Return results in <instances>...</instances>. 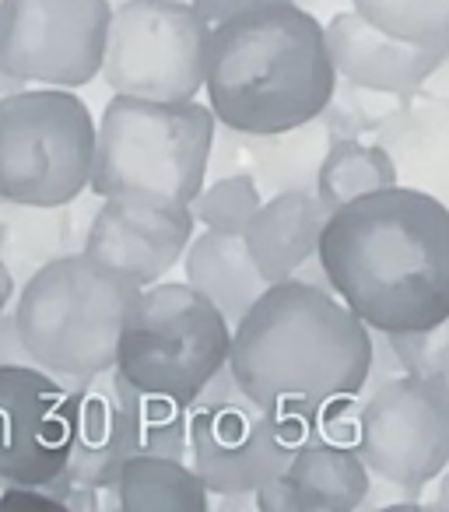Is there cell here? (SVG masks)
I'll use <instances>...</instances> for the list:
<instances>
[{"instance_id": "obj_12", "label": "cell", "mask_w": 449, "mask_h": 512, "mask_svg": "<svg viewBox=\"0 0 449 512\" xmlns=\"http://www.w3.org/2000/svg\"><path fill=\"white\" fill-rule=\"evenodd\" d=\"M292 449L278 414L253 404L243 390L221 400H200L190 411V463L211 495H253L288 467Z\"/></svg>"}, {"instance_id": "obj_27", "label": "cell", "mask_w": 449, "mask_h": 512, "mask_svg": "<svg viewBox=\"0 0 449 512\" xmlns=\"http://www.w3.org/2000/svg\"><path fill=\"white\" fill-rule=\"evenodd\" d=\"M0 509H15V512H64V498L53 495L43 484H4L0 491Z\"/></svg>"}, {"instance_id": "obj_2", "label": "cell", "mask_w": 449, "mask_h": 512, "mask_svg": "<svg viewBox=\"0 0 449 512\" xmlns=\"http://www.w3.org/2000/svg\"><path fill=\"white\" fill-rule=\"evenodd\" d=\"M229 369L264 411H327L362 400L372 327L330 288L288 278L267 285L236 323Z\"/></svg>"}, {"instance_id": "obj_37", "label": "cell", "mask_w": 449, "mask_h": 512, "mask_svg": "<svg viewBox=\"0 0 449 512\" xmlns=\"http://www.w3.org/2000/svg\"><path fill=\"white\" fill-rule=\"evenodd\" d=\"M0 207H4V200H0Z\"/></svg>"}, {"instance_id": "obj_17", "label": "cell", "mask_w": 449, "mask_h": 512, "mask_svg": "<svg viewBox=\"0 0 449 512\" xmlns=\"http://www.w3.org/2000/svg\"><path fill=\"white\" fill-rule=\"evenodd\" d=\"M295 512H351L369 495L372 470L355 442L309 439L285 467Z\"/></svg>"}, {"instance_id": "obj_36", "label": "cell", "mask_w": 449, "mask_h": 512, "mask_svg": "<svg viewBox=\"0 0 449 512\" xmlns=\"http://www.w3.org/2000/svg\"><path fill=\"white\" fill-rule=\"evenodd\" d=\"M302 4L309 8V4H341V0H302Z\"/></svg>"}, {"instance_id": "obj_9", "label": "cell", "mask_w": 449, "mask_h": 512, "mask_svg": "<svg viewBox=\"0 0 449 512\" xmlns=\"http://www.w3.org/2000/svg\"><path fill=\"white\" fill-rule=\"evenodd\" d=\"M109 0H0V67L25 85L85 88L106 60Z\"/></svg>"}, {"instance_id": "obj_31", "label": "cell", "mask_w": 449, "mask_h": 512, "mask_svg": "<svg viewBox=\"0 0 449 512\" xmlns=\"http://www.w3.org/2000/svg\"><path fill=\"white\" fill-rule=\"evenodd\" d=\"M414 99H421V102H442V106H449V46L442 50V57H439V64L432 67V74H428V78L418 85Z\"/></svg>"}, {"instance_id": "obj_25", "label": "cell", "mask_w": 449, "mask_h": 512, "mask_svg": "<svg viewBox=\"0 0 449 512\" xmlns=\"http://www.w3.org/2000/svg\"><path fill=\"white\" fill-rule=\"evenodd\" d=\"M190 411L176 400L148 397L137 390V432H141V453H162L190 460Z\"/></svg>"}, {"instance_id": "obj_16", "label": "cell", "mask_w": 449, "mask_h": 512, "mask_svg": "<svg viewBox=\"0 0 449 512\" xmlns=\"http://www.w3.org/2000/svg\"><path fill=\"white\" fill-rule=\"evenodd\" d=\"M330 207L316 190H281L260 204L250 228L243 232L260 274L271 285L288 281L320 256V239Z\"/></svg>"}, {"instance_id": "obj_33", "label": "cell", "mask_w": 449, "mask_h": 512, "mask_svg": "<svg viewBox=\"0 0 449 512\" xmlns=\"http://www.w3.org/2000/svg\"><path fill=\"white\" fill-rule=\"evenodd\" d=\"M15 295H18L15 274H11V267L4 264V260H0V316H4V309H11Z\"/></svg>"}, {"instance_id": "obj_20", "label": "cell", "mask_w": 449, "mask_h": 512, "mask_svg": "<svg viewBox=\"0 0 449 512\" xmlns=\"http://www.w3.org/2000/svg\"><path fill=\"white\" fill-rule=\"evenodd\" d=\"M116 505L123 512H207L211 488L190 460L137 453L120 467Z\"/></svg>"}, {"instance_id": "obj_15", "label": "cell", "mask_w": 449, "mask_h": 512, "mask_svg": "<svg viewBox=\"0 0 449 512\" xmlns=\"http://www.w3.org/2000/svg\"><path fill=\"white\" fill-rule=\"evenodd\" d=\"M327 39L341 78L393 95L418 92V85L432 74L446 50V46H418L390 36L358 15L351 4L344 11H334V18L327 22Z\"/></svg>"}, {"instance_id": "obj_23", "label": "cell", "mask_w": 449, "mask_h": 512, "mask_svg": "<svg viewBox=\"0 0 449 512\" xmlns=\"http://www.w3.org/2000/svg\"><path fill=\"white\" fill-rule=\"evenodd\" d=\"M376 29L418 46H449V0H348Z\"/></svg>"}, {"instance_id": "obj_21", "label": "cell", "mask_w": 449, "mask_h": 512, "mask_svg": "<svg viewBox=\"0 0 449 512\" xmlns=\"http://www.w3.org/2000/svg\"><path fill=\"white\" fill-rule=\"evenodd\" d=\"M334 137L337 130L330 127L327 116H316V120L281 130V134H246V144H250L246 155H250L260 186H267L271 193L316 190V172H320V162Z\"/></svg>"}, {"instance_id": "obj_1", "label": "cell", "mask_w": 449, "mask_h": 512, "mask_svg": "<svg viewBox=\"0 0 449 512\" xmlns=\"http://www.w3.org/2000/svg\"><path fill=\"white\" fill-rule=\"evenodd\" d=\"M330 292L372 330L411 334L449 320V207L393 183L330 211L320 239Z\"/></svg>"}, {"instance_id": "obj_8", "label": "cell", "mask_w": 449, "mask_h": 512, "mask_svg": "<svg viewBox=\"0 0 449 512\" xmlns=\"http://www.w3.org/2000/svg\"><path fill=\"white\" fill-rule=\"evenodd\" d=\"M211 22L193 0H120L102 78L113 92L186 102L204 92Z\"/></svg>"}, {"instance_id": "obj_28", "label": "cell", "mask_w": 449, "mask_h": 512, "mask_svg": "<svg viewBox=\"0 0 449 512\" xmlns=\"http://www.w3.org/2000/svg\"><path fill=\"white\" fill-rule=\"evenodd\" d=\"M418 502H421L418 488H407V484H397V481H390V477L372 474L369 495H365L362 509H383V505H418Z\"/></svg>"}, {"instance_id": "obj_30", "label": "cell", "mask_w": 449, "mask_h": 512, "mask_svg": "<svg viewBox=\"0 0 449 512\" xmlns=\"http://www.w3.org/2000/svg\"><path fill=\"white\" fill-rule=\"evenodd\" d=\"M253 505H257L260 512H295V495H292V484H288L285 470L253 491Z\"/></svg>"}, {"instance_id": "obj_22", "label": "cell", "mask_w": 449, "mask_h": 512, "mask_svg": "<svg viewBox=\"0 0 449 512\" xmlns=\"http://www.w3.org/2000/svg\"><path fill=\"white\" fill-rule=\"evenodd\" d=\"M400 183V172L393 155L379 141H365V137H334L316 172V193L320 200L337 211L348 200L362 197V193L383 190V186Z\"/></svg>"}, {"instance_id": "obj_29", "label": "cell", "mask_w": 449, "mask_h": 512, "mask_svg": "<svg viewBox=\"0 0 449 512\" xmlns=\"http://www.w3.org/2000/svg\"><path fill=\"white\" fill-rule=\"evenodd\" d=\"M11 362H32L36 365V358H32L22 330H18L15 302H11V309H4V316H0V365H11Z\"/></svg>"}, {"instance_id": "obj_18", "label": "cell", "mask_w": 449, "mask_h": 512, "mask_svg": "<svg viewBox=\"0 0 449 512\" xmlns=\"http://www.w3.org/2000/svg\"><path fill=\"white\" fill-rule=\"evenodd\" d=\"M183 271L186 281L200 295H207L221 313L229 316L232 327L250 313V306L271 285L260 274L243 235L214 232V228H204V232L190 239V246L183 253Z\"/></svg>"}, {"instance_id": "obj_14", "label": "cell", "mask_w": 449, "mask_h": 512, "mask_svg": "<svg viewBox=\"0 0 449 512\" xmlns=\"http://www.w3.org/2000/svg\"><path fill=\"white\" fill-rule=\"evenodd\" d=\"M78 432L71 453V488H113L120 467L141 453L137 390L116 369L74 383Z\"/></svg>"}, {"instance_id": "obj_32", "label": "cell", "mask_w": 449, "mask_h": 512, "mask_svg": "<svg viewBox=\"0 0 449 512\" xmlns=\"http://www.w3.org/2000/svg\"><path fill=\"white\" fill-rule=\"evenodd\" d=\"M200 8V15L207 18V22H221V18L236 15V11H246V8H257V4H278V0H193ZM302 4V0H299Z\"/></svg>"}, {"instance_id": "obj_24", "label": "cell", "mask_w": 449, "mask_h": 512, "mask_svg": "<svg viewBox=\"0 0 449 512\" xmlns=\"http://www.w3.org/2000/svg\"><path fill=\"white\" fill-rule=\"evenodd\" d=\"M260 204H264V193H260L257 172L236 169L204 183V190L193 200V214H197V225L204 228L243 235L250 228L253 214L260 211Z\"/></svg>"}, {"instance_id": "obj_13", "label": "cell", "mask_w": 449, "mask_h": 512, "mask_svg": "<svg viewBox=\"0 0 449 512\" xmlns=\"http://www.w3.org/2000/svg\"><path fill=\"white\" fill-rule=\"evenodd\" d=\"M193 204L137 197H102L85 228V253L120 278L148 288L183 264V253L197 232Z\"/></svg>"}, {"instance_id": "obj_34", "label": "cell", "mask_w": 449, "mask_h": 512, "mask_svg": "<svg viewBox=\"0 0 449 512\" xmlns=\"http://www.w3.org/2000/svg\"><path fill=\"white\" fill-rule=\"evenodd\" d=\"M18 88H29V85H25V81H18V78H11V74L0 67V99H4V95H11V92H18Z\"/></svg>"}, {"instance_id": "obj_4", "label": "cell", "mask_w": 449, "mask_h": 512, "mask_svg": "<svg viewBox=\"0 0 449 512\" xmlns=\"http://www.w3.org/2000/svg\"><path fill=\"white\" fill-rule=\"evenodd\" d=\"M218 116L197 99L162 102L120 95L106 102L95 137V197L193 204L207 183Z\"/></svg>"}, {"instance_id": "obj_26", "label": "cell", "mask_w": 449, "mask_h": 512, "mask_svg": "<svg viewBox=\"0 0 449 512\" xmlns=\"http://www.w3.org/2000/svg\"><path fill=\"white\" fill-rule=\"evenodd\" d=\"M400 365L411 376L439 386L449 397V320L432 330H411V334H390Z\"/></svg>"}, {"instance_id": "obj_5", "label": "cell", "mask_w": 449, "mask_h": 512, "mask_svg": "<svg viewBox=\"0 0 449 512\" xmlns=\"http://www.w3.org/2000/svg\"><path fill=\"white\" fill-rule=\"evenodd\" d=\"M141 288L81 249L60 253L29 274L15 316L32 358L67 383L113 369L127 316Z\"/></svg>"}, {"instance_id": "obj_35", "label": "cell", "mask_w": 449, "mask_h": 512, "mask_svg": "<svg viewBox=\"0 0 449 512\" xmlns=\"http://www.w3.org/2000/svg\"><path fill=\"white\" fill-rule=\"evenodd\" d=\"M435 505H442V509H449V467L439 474V495H435Z\"/></svg>"}, {"instance_id": "obj_19", "label": "cell", "mask_w": 449, "mask_h": 512, "mask_svg": "<svg viewBox=\"0 0 449 512\" xmlns=\"http://www.w3.org/2000/svg\"><path fill=\"white\" fill-rule=\"evenodd\" d=\"M376 141L393 155L400 183L449 207V106L414 99L379 130Z\"/></svg>"}, {"instance_id": "obj_10", "label": "cell", "mask_w": 449, "mask_h": 512, "mask_svg": "<svg viewBox=\"0 0 449 512\" xmlns=\"http://www.w3.org/2000/svg\"><path fill=\"white\" fill-rule=\"evenodd\" d=\"M358 453L372 474L425 491L449 467V397L411 372L376 386L358 411Z\"/></svg>"}, {"instance_id": "obj_3", "label": "cell", "mask_w": 449, "mask_h": 512, "mask_svg": "<svg viewBox=\"0 0 449 512\" xmlns=\"http://www.w3.org/2000/svg\"><path fill=\"white\" fill-rule=\"evenodd\" d=\"M327 25L299 0L257 4L211 25L207 106L239 134H281L327 113L337 92Z\"/></svg>"}, {"instance_id": "obj_6", "label": "cell", "mask_w": 449, "mask_h": 512, "mask_svg": "<svg viewBox=\"0 0 449 512\" xmlns=\"http://www.w3.org/2000/svg\"><path fill=\"white\" fill-rule=\"evenodd\" d=\"M99 120L74 88L29 85L0 99V200L57 211L92 186Z\"/></svg>"}, {"instance_id": "obj_7", "label": "cell", "mask_w": 449, "mask_h": 512, "mask_svg": "<svg viewBox=\"0 0 449 512\" xmlns=\"http://www.w3.org/2000/svg\"><path fill=\"white\" fill-rule=\"evenodd\" d=\"M232 323L190 281L141 288L113 369L148 397L193 407L232 355Z\"/></svg>"}, {"instance_id": "obj_11", "label": "cell", "mask_w": 449, "mask_h": 512, "mask_svg": "<svg viewBox=\"0 0 449 512\" xmlns=\"http://www.w3.org/2000/svg\"><path fill=\"white\" fill-rule=\"evenodd\" d=\"M74 432V383L32 362L0 365V484H50L67 474Z\"/></svg>"}]
</instances>
